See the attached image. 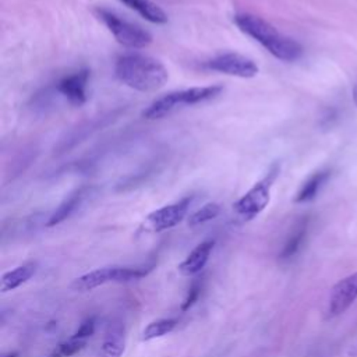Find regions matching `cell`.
Listing matches in <instances>:
<instances>
[{"mask_svg":"<svg viewBox=\"0 0 357 357\" xmlns=\"http://www.w3.org/2000/svg\"><path fill=\"white\" fill-rule=\"evenodd\" d=\"M234 24L241 32L257 40L273 57L282 61H294L301 57L303 46L290 36L279 32L272 24L250 13L234 15Z\"/></svg>","mask_w":357,"mask_h":357,"instance_id":"1","label":"cell"},{"mask_svg":"<svg viewBox=\"0 0 357 357\" xmlns=\"http://www.w3.org/2000/svg\"><path fill=\"white\" fill-rule=\"evenodd\" d=\"M114 74L123 84L139 92H155L169 78L166 67L159 60L139 53L119 57L114 66Z\"/></svg>","mask_w":357,"mask_h":357,"instance_id":"2","label":"cell"},{"mask_svg":"<svg viewBox=\"0 0 357 357\" xmlns=\"http://www.w3.org/2000/svg\"><path fill=\"white\" fill-rule=\"evenodd\" d=\"M223 91L222 85H209V86H192L187 89L173 91L165 96L152 102L145 110L144 117L148 120H156L167 116L174 109L181 105H197L206 100H211L220 95Z\"/></svg>","mask_w":357,"mask_h":357,"instance_id":"3","label":"cell"},{"mask_svg":"<svg viewBox=\"0 0 357 357\" xmlns=\"http://www.w3.org/2000/svg\"><path fill=\"white\" fill-rule=\"evenodd\" d=\"M155 264L142 265V266H103L93 271H89L78 278H75L71 283V289L79 293L91 291L102 284L110 283V282H130L137 280L144 276H146L152 269Z\"/></svg>","mask_w":357,"mask_h":357,"instance_id":"4","label":"cell"},{"mask_svg":"<svg viewBox=\"0 0 357 357\" xmlns=\"http://www.w3.org/2000/svg\"><path fill=\"white\" fill-rule=\"evenodd\" d=\"M96 15L107 26V29L112 32L114 39L123 46H127L131 49H142L152 42V35L146 29L138 25H134L126 20H121L119 15H116L112 11H107L105 8H98Z\"/></svg>","mask_w":357,"mask_h":357,"instance_id":"5","label":"cell"},{"mask_svg":"<svg viewBox=\"0 0 357 357\" xmlns=\"http://www.w3.org/2000/svg\"><path fill=\"white\" fill-rule=\"evenodd\" d=\"M276 176V170L271 172L265 178L255 183L241 198H238L233 208L234 212L244 220H250L259 215L269 204L271 185Z\"/></svg>","mask_w":357,"mask_h":357,"instance_id":"6","label":"cell"},{"mask_svg":"<svg viewBox=\"0 0 357 357\" xmlns=\"http://www.w3.org/2000/svg\"><path fill=\"white\" fill-rule=\"evenodd\" d=\"M205 67L212 71H218L226 75L238 78H252L258 74L257 63L240 53H223L205 63Z\"/></svg>","mask_w":357,"mask_h":357,"instance_id":"7","label":"cell"},{"mask_svg":"<svg viewBox=\"0 0 357 357\" xmlns=\"http://www.w3.org/2000/svg\"><path fill=\"white\" fill-rule=\"evenodd\" d=\"M190 205H191V197H185L174 204L165 205L151 212L145 219V225L149 230L156 233L172 229L185 218Z\"/></svg>","mask_w":357,"mask_h":357,"instance_id":"8","label":"cell"},{"mask_svg":"<svg viewBox=\"0 0 357 357\" xmlns=\"http://www.w3.org/2000/svg\"><path fill=\"white\" fill-rule=\"evenodd\" d=\"M357 300V272L350 273L336 282L328 297V317L333 318L343 314Z\"/></svg>","mask_w":357,"mask_h":357,"instance_id":"9","label":"cell"},{"mask_svg":"<svg viewBox=\"0 0 357 357\" xmlns=\"http://www.w3.org/2000/svg\"><path fill=\"white\" fill-rule=\"evenodd\" d=\"M89 70L82 68L71 75L61 78L57 84V91L74 106H81L86 102V85L89 81Z\"/></svg>","mask_w":357,"mask_h":357,"instance_id":"10","label":"cell"},{"mask_svg":"<svg viewBox=\"0 0 357 357\" xmlns=\"http://www.w3.org/2000/svg\"><path fill=\"white\" fill-rule=\"evenodd\" d=\"M213 247H215L213 240H205V241L199 243L185 257V259L178 264V266H177L178 272L183 276H195L197 273H199L205 268V265L208 264Z\"/></svg>","mask_w":357,"mask_h":357,"instance_id":"11","label":"cell"},{"mask_svg":"<svg viewBox=\"0 0 357 357\" xmlns=\"http://www.w3.org/2000/svg\"><path fill=\"white\" fill-rule=\"evenodd\" d=\"M91 192V188L89 187H81L78 190H75L74 192H71L54 211L53 213L50 215L46 226L52 227V226H56L61 222H64L67 218H70L77 209L78 206L82 204V201L85 199V197Z\"/></svg>","mask_w":357,"mask_h":357,"instance_id":"12","label":"cell"},{"mask_svg":"<svg viewBox=\"0 0 357 357\" xmlns=\"http://www.w3.org/2000/svg\"><path fill=\"white\" fill-rule=\"evenodd\" d=\"M36 272V262H25L22 265L15 266L1 275L0 279V291L7 293L11 291L25 282H28Z\"/></svg>","mask_w":357,"mask_h":357,"instance_id":"13","label":"cell"},{"mask_svg":"<svg viewBox=\"0 0 357 357\" xmlns=\"http://www.w3.org/2000/svg\"><path fill=\"white\" fill-rule=\"evenodd\" d=\"M128 8L137 11L141 17L152 24H166L167 14L151 0H120Z\"/></svg>","mask_w":357,"mask_h":357,"instance_id":"14","label":"cell"},{"mask_svg":"<svg viewBox=\"0 0 357 357\" xmlns=\"http://www.w3.org/2000/svg\"><path fill=\"white\" fill-rule=\"evenodd\" d=\"M331 176V172L329 170H319V172H315L314 174H311L305 181L304 184L301 185V188L298 190L294 201L297 204H304V202H310L312 201L319 190L322 188V185L326 183V180L329 178Z\"/></svg>","mask_w":357,"mask_h":357,"instance_id":"15","label":"cell"},{"mask_svg":"<svg viewBox=\"0 0 357 357\" xmlns=\"http://www.w3.org/2000/svg\"><path fill=\"white\" fill-rule=\"evenodd\" d=\"M307 229H308V220L303 219L301 222H298V225L294 227V230L291 231V234L289 236V238L286 240L283 250L280 252V258L287 259L291 258L294 254H297V251L300 250L305 234H307Z\"/></svg>","mask_w":357,"mask_h":357,"instance_id":"16","label":"cell"},{"mask_svg":"<svg viewBox=\"0 0 357 357\" xmlns=\"http://www.w3.org/2000/svg\"><path fill=\"white\" fill-rule=\"evenodd\" d=\"M177 326V319L174 318H162L149 322L142 331V340L148 342L156 337H162L170 333Z\"/></svg>","mask_w":357,"mask_h":357,"instance_id":"17","label":"cell"},{"mask_svg":"<svg viewBox=\"0 0 357 357\" xmlns=\"http://www.w3.org/2000/svg\"><path fill=\"white\" fill-rule=\"evenodd\" d=\"M124 339L121 331L112 329L102 343V354L105 357H121L124 353Z\"/></svg>","mask_w":357,"mask_h":357,"instance_id":"18","label":"cell"},{"mask_svg":"<svg viewBox=\"0 0 357 357\" xmlns=\"http://www.w3.org/2000/svg\"><path fill=\"white\" fill-rule=\"evenodd\" d=\"M220 213V206L215 202H209L205 204L204 206H201L199 209H197L190 218H188V225L191 227L204 225L212 219H215L218 215Z\"/></svg>","mask_w":357,"mask_h":357,"instance_id":"19","label":"cell"},{"mask_svg":"<svg viewBox=\"0 0 357 357\" xmlns=\"http://www.w3.org/2000/svg\"><path fill=\"white\" fill-rule=\"evenodd\" d=\"M86 346V340L82 339H74L70 337L64 342H61L52 353L49 357H70L81 351Z\"/></svg>","mask_w":357,"mask_h":357,"instance_id":"20","label":"cell"},{"mask_svg":"<svg viewBox=\"0 0 357 357\" xmlns=\"http://www.w3.org/2000/svg\"><path fill=\"white\" fill-rule=\"evenodd\" d=\"M199 294H201V282L199 280H194L191 283V286L188 287V291L185 294L184 301L181 303V311L190 310L195 304V301L198 300Z\"/></svg>","mask_w":357,"mask_h":357,"instance_id":"21","label":"cell"},{"mask_svg":"<svg viewBox=\"0 0 357 357\" xmlns=\"http://www.w3.org/2000/svg\"><path fill=\"white\" fill-rule=\"evenodd\" d=\"M93 332H95V318H86V319H84L81 324H79V326H78V329L73 333V336L71 337H74V339H82V340H86V337H89V336H92L93 335Z\"/></svg>","mask_w":357,"mask_h":357,"instance_id":"22","label":"cell"},{"mask_svg":"<svg viewBox=\"0 0 357 357\" xmlns=\"http://www.w3.org/2000/svg\"><path fill=\"white\" fill-rule=\"evenodd\" d=\"M351 96H353V102H354L356 106H357V84L353 86V93H351Z\"/></svg>","mask_w":357,"mask_h":357,"instance_id":"23","label":"cell"},{"mask_svg":"<svg viewBox=\"0 0 357 357\" xmlns=\"http://www.w3.org/2000/svg\"><path fill=\"white\" fill-rule=\"evenodd\" d=\"M1 357H18V351H10L7 354H3Z\"/></svg>","mask_w":357,"mask_h":357,"instance_id":"24","label":"cell"}]
</instances>
